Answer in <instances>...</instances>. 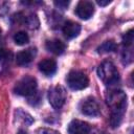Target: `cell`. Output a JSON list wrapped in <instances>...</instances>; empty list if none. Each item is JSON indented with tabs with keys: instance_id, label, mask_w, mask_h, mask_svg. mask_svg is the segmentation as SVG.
Here are the masks:
<instances>
[{
	"instance_id": "cell-19",
	"label": "cell",
	"mask_w": 134,
	"mask_h": 134,
	"mask_svg": "<svg viewBox=\"0 0 134 134\" xmlns=\"http://www.w3.org/2000/svg\"><path fill=\"white\" fill-rule=\"evenodd\" d=\"M55 3V5H58V6H62V5H64V6H67L68 5V2H62V1H59V2H54Z\"/></svg>"
},
{
	"instance_id": "cell-21",
	"label": "cell",
	"mask_w": 134,
	"mask_h": 134,
	"mask_svg": "<svg viewBox=\"0 0 134 134\" xmlns=\"http://www.w3.org/2000/svg\"><path fill=\"white\" fill-rule=\"evenodd\" d=\"M0 34H1V29H0Z\"/></svg>"
},
{
	"instance_id": "cell-16",
	"label": "cell",
	"mask_w": 134,
	"mask_h": 134,
	"mask_svg": "<svg viewBox=\"0 0 134 134\" xmlns=\"http://www.w3.org/2000/svg\"><path fill=\"white\" fill-rule=\"evenodd\" d=\"M36 134H60L58 131L53 129H48V128H40L37 130Z\"/></svg>"
},
{
	"instance_id": "cell-7",
	"label": "cell",
	"mask_w": 134,
	"mask_h": 134,
	"mask_svg": "<svg viewBox=\"0 0 134 134\" xmlns=\"http://www.w3.org/2000/svg\"><path fill=\"white\" fill-rule=\"evenodd\" d=\"M75 14L79 18L83 20H88L89 18H91L94 14V6L92 2L86 0L80 1L75 7Z\"/></svg>"
},
{
	"instance_id": "cell-2",
	"label": "cell",
	"mask_w": 134,
	"mask_h": 134,
	"mask_svg": "<svg viewBox=\"0 0 134 134\" xmlns=\"http://www.w3.org/2000/svg\"><path fill=\"white\" fill-rule=\"evenodd\" d=\"M98 77L107 85L114 84L119 79V73L115 65L110 61L103 62L97 68Z\"/></svg>"
},
{
	"instance_id": "cell-4",
	"label": "cell",
	"mask_w": 134,
	"mask_h": 134,
	"mask_svg": "<svg viewBox=\"0 0 134 134\" xmlns=\"http://www.w3.org/2000/svg\"><path fill=\"white\" fill-rule=\"evenodd\" d=\"M66 82L69 88H71L72 90H82L88 86L89 79L83 71L72 70L68 73Z\"/></svg>"
},
{
	"instance_id": "cell-12",
	"label": "cell",
	"mask_w": 134,
	"mask_h": 134,
	"mask_svg": "<svg viewBox=\"0 0 134 134\" xmlns=\"http://www.w3.org/2000/svg\"><path fill=\"white\" fill-rule=\"evenodd\" d=\"M46 49L54 54H61L64 50H65V44L60 41V40H50L47 41L46 44Z\"/></svg>"
},
{
	"instance_id": "cell-9",
	"label": "cell",
	"mask_w": 134,
	"mask_h": 134,
	"mask_svg": "<svg viewBox=\"0 0 134 134\" xmlns=\"http://www.w3.org/2000/svg\"><path fill=\"white\" fill-rule=\"evenodd\" d=\"M39 70L43 74L50 76L57 71V63L52 59H44L39 63Z\"/></svg>"
},
{
	"instance_id": "cell-3",
	"label": "cell",
	"mask_w": 134,
	"mask_h": 134,
	"mask_svg": "<svg viewBox=\"0 0 134 134\" xmlns=\"http://www.w3.org/2000/svg\"><path fill=\"white\" fill-rule=\"evenodd\" d=\"M37 81L35 77L30 75H26L22 77L17 84L15 85V92L22 96H30L36 93L37 90Z\"/></svg>"
},
{
	"instance_id": "cell-18",
	"label": "cell",
	"mask_w": 134,
	"mask_h": 134,
	"mask_svg": "<svg viewBox=\"0 0 134 134\" xmlns=\"http://www.w3.org/2000/svg\"><path fill=\"white\" fill-rule=\"evenodd\" d=\"M111 1L110 0H106V1H103V0H97V4L98 5H100V6H105V5H107V4H109Z\"/></svg>"
},
{
	"instance_id": "cell-10",
	"label": "cell",
	"mask_w": 134,
	"mask_h": 134,
	"mask_svg": "<svg viewBox=\"0 0 134 134\" xmlns=\"http://www.w3.org/2000/svg\"><path fill=\"white\" fill-rule=\"evenodd\" d=\"M81 31V25L73 21H68L63 26V34L66 38L72 39L76 37Z\"/></svg>"
},
{
	"instance_id": "cell-11",
	"label": "cell",
	"mask_w": 134,
	"mask_h": 134,
	"mask_svg": "<svg viewBox=\"0 0 134 134\" xmlns=\"http://www.w3.org/2000/svg\"><path fill=\"white\" fill-rule=\"evenodd\" d=\"M35 55V51L32 49H27V50H23L17 53L16 57V62L18 65L20 66H25L27 64H29Z\"/></svg>"
},
{
	"instance_id": "cell-13",
	"label": "cell",
	"mask_w": 134,
	"mask_h": 134,
	"mask_svg": "<svg viewBox=\"0 0 134 134\" xmlns=\"http://www.w3.org/2000/svg\"><path fill=\"white\" fill-rule=\"evenodd\" d=\"M116 44L114 41L110 40V41H105L100 46H98L97 48V51L99 53H107V52H111V51H114L116 49Z\"/></svg>"
},
{
	"instance_id": "cell-15",
	"label": "cell",
	"mask_w": 134,
	"mask_h": 134,
	"mask_svg": "<svg viewBox=\"0 0 134 134\" xmlns=\"http://www.w3.org/2000/svg\"><path fill=\"white\" fill-rule=\"evenodd\" d=\"M133 40H134V34H133V30L130 29L129 31H127L124 35V37H122V43H124V45L126 47H128V46H131L132 45Z\"/></svg>"
},
{
	"instance_id": "cell-20",
	"label": "cell",
	"mask_w": 134,
	"mask_h": 134,
	"mask_svg": "<svg viewBox=\"0 0 134 134\" xmlns=\"http://www.w3.org/2000/svg\"><path fill=\"white\" fill-rule=\"evenodd\" d=\"M18 134H27L26 132H24V131H22V130H20L19 132H18Z\"/></svg>"
},
{
	"instance_id": "cell-17",
	"label": "cell",
	"mask_w": 134,
	"mask_h": 134,
	"mask_svg": "<svg viewBox=\"0 0 134 134\" xmlns=\"http://www.w3.org/2000/svg\"><path fill=\"white\" fill-rule=\"evenodd\" d=\"M7 54H8V52L5 49L0 48V61H4L7 58Z\"/></svg>"
},
{
	"instance_id": "cell-1",
	"label": "cell",
	"mask_w": 134,
	"mask_h": 134,
	"mask_svg": "<svg viewBox=\"0 0 134 134\" xmlns=\"http://www.w3.org/2000/svg\"><path fill=\"white\" fill-rule=\"evenodd\" d=\"M107 104L112 109L111 124L113 127H117L122 118L124 112L127 106V96L121 90H113L109 92L107 96Z\"/></svg>"
},
{
	"instance_id": "cell-5",
	"label": "cell",
	"mask_w": 134,
	"mask_h": 134,
	"mask_svg": "<svg viewBox=\"0 0 134 134\" xmlns=\"http://www.w3.org/2000/svg\"><path fill=\"white\" fill-rule=\"evenodd\" d=\"M66 91L62 86H54L48 91V100L49 104L54 109H60L66 100Z\"/></svg>"
},
{
	"instance_id": "cell-8",
	"label": "cell",
	"mask_w": 134,
	"mask_h": 134,
	"mask_svg": "<svg viewBox=\"0 0 134 134\" xmlns=\"http://www.w3.org/2000/svg\"><path fill=\"white\" fill-rule=\"evenodd\" d=\"M67 130L69 134H89L91 127L86 121L80 119H73L69 122Z\"/></svg>"
},
{
	"instance_id": "cell-6",
	"label": "cell",
	"mask_w": 134,
	"mask_h": 134,
	"mask_svg": "<svg viewBox=\"0 0 134 134\" xmlns=\"http://www.w3.org/2000/svg\"><path fill=\"white\" fill-rule=\"evenodd\" d=\"M80 110L84 115L96 116L99 114V106L93 97H87L80 104Z\"/></svg>"
},
{
	"instance_id": "cell-14",
	"label": "cell",
	"mask_w": 134,
	"mask_h": 134,
	"mask_svg": "<svg viewBox=\"0 0 134 134\" xmlns=\"http://www.w3.org/2000/svg\"><path fill=\"white\" fill-rule=\"evenodd\" d=\"M14 41L17 45H25L26 43H28L29 38H28V35L25 31H19L17 34H15Z\"/></svg>"
}]
</instances>
